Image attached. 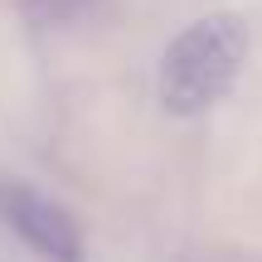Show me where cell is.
<instances>
[{
	"label": "cell",
	"mask_w": 262,
	"mask_h": 262,
	"mask_svg": "<svg viewBox=\"0 0 262 262\" xmlns=\"http://www.w3.org/2000/svg\"><path fill=\"white\" fill-rule=\"evenodd\" d=\"M253 49V29L233 10H214V15L185 25L160 54L156 93L170 117H204L233 93L238 73Z\"/></svg>",
	"instance_id": "cell-1"
},
{
	"label": "cell",
	"mask_w": 262,
	"mask_h": 262,
	"mask_svg": "<svg viewBox=\"0 0 262 262\" xmlns=\"http://www.w3.org/2000/svg\"><path fill=\"white\" fill-rule=\"evenodd\" d=\"M0 224L44 262H83V228L58 199L25 180H0Z\"/></svg>",
	"instance_id": "cell-2"
}]
</instances>
